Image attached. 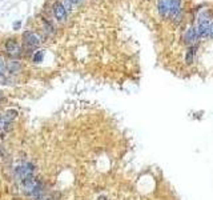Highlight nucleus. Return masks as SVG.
Segmentation results:
<instances>
[{
	"instance_id": "nucleus-1",
	"label": "nucleus",
	"mask_w": 213,
	"mask_h": 200,
	"mask_svg": "<svg viewBox=\"0 0 213 200\" xmlns=\"http://www.w3.org/2000/svg\"><path fill=\"white\" fill-rule=\"evenodd\" d=\"M212 26H213L212 20L208 16H205V15H201L199 19V27H197L200 38H208V36H210Z\"/></svg>"
},
{
	"instance_id": "nucleus-2",
	"label": "nucleus",
	"mask_w": 213,
	"mask_h": 200,
	"mask_svg": "<svg viewBox=\"0 0 213 200\" xmlns=\"http://www.w3.org/2000/svg\"><path fill=\"white\" fill-rule=\"evenodd\" d=\"M33 171H35L33 164H31V163H26V164L17 165L16 169H15V175H16L17 179L23 181V180L27 179L28 176H33Z\"/></svg>"
},
{
	"instance_id": "nucleus-3",
	"label": "nucleus",
	"mask_w": 213,
	"mask_h": 200,
	"mask_svg": "<svg viewBox=\"0 0 213 200\" xmlns=\"http://www.w3.org/2000/svg\"><path fill=\"white\" fill-rule=\"evenodd\" d=\"M6 51H7V53H8L9 56L16 58V56H19L21 53V46L17 43L16 40L9 39V40L6 43Z\"/></svg>"
},
{
	"instance_id": "nucleus-4",
	"label": "nucleus",
	"mask_w": 213,
	"mask_h": 200,
	"mask_svg": "<svg viewBox=\"0 0 213 200\" xmlns=\"http://www.w3.org/2000/svg\"><path fill=\"white\" fill-rule=\"evenodd\" d=\"M199 38H200L199 31H197V28H195V27H190L189 29H187V32H185V35H184L185 43H187L189 47H195V44L197 43Z\"/></svg>"
},
{
	"instance_id": "nucleus-5",
	"label": "nucleus",
	"mask_w": 213,
	"mask_h": 200,
	"mask_svg": "<svg viewBox=\"0 0 213 200\" xmlns=\"http://www.w3.org/2000/svg\"><path fill=\"white\" fill-rule=\"evenodd\" d=\"M21 184H23L24 192H26V194H28V195H32V194H33V191L36 189V187H38L39 181L35 179L33 176H28L27 179H24L23 181H21Z\"/></svg>"
},
{
	"instance_id": "nucleus-6",
	"label": "nucleus",
	"mask_w": 213,
	"mask_h": 200,
	"mask_svg": "<svg viewBox=\"0 0 213 200\" xmlns=\"http://www.w3.org/2000/svg\"><path fill=\"white\" fill-rule=\"evenodd\" d=\"M23 38H24V40H26V43L28 44L29 48H36V47L40 44V38H39L35 32H31V31L24 32Z\"/></svg>"
},
{
	"instance_id": "nucleus-7",
	"label": "nucleus",
	"mask_w": 213,
	"mask_h": 200,
	"mask_svg": "<svg viewBox=\"0 0 213 200\" xmlns=\"http://www.w3.org/2000/svg\"><path fill=\"white\" fill-rule=\"evenodd\" d=\"M181 14V0H169V16L179 20Z\"/></svg>"
},
{
	"instance_id": "nucleus-8",
	"label": "nucleus",
	"mask_w": 213,
	"mask_h": 200,
	"mask_svg": "<svg viewBox=\"0 0 213 200\" xmlns=\"http://www.w3.org/2000/svg\"><path fill=\"white\" fill-rule=\"evenodd\" d=\"M53 14H55V18L59 21H64L67 19V8L60 1L55 3V6H53Z\"/></svg>"
},
{
	"instance_id": "nucleus-9",
	"label": "nucleus",
	"mask_w": 213,
	"mask_h": 200,
	"mask_svg": "<svg viewBox=\"0 0 213 200\" xmlns=\"http://www.w3.org/2000/svg\"><path fill=\"white\" fill-rule=\"evenodd\" d=\"M157 11L160 14V16H163V18L169 16V0H158Z\"/></svg>"
},
{
	"instance_id": "nucleus-10",
	"label": "nucleus",
	"mask_w": 213,
	"mask_h": 200,
	"mask_svg": "<svg viewBox=\"0 0 213 200\" xmlns=\"http://www.w3.org/2000/svg\"><path fill=\"white\" fill-rule=\"evenodd\" d=\"M195 55H196V47H189L187 53H185V63L188 65H190L195 61Z\"/></svg>"
},
{
	"instance_id": "nucleus-11",
	"label": "nucleus",
	"mask_w": 213,
	"mask_h": 200,
	"mask_svg": "<svg viewBox=\"0 0 213 200\" xmlns=\"http://www.w3.org/2000/svg\"><path fill=\"white\" fill-rule=\"evenodd\" d=\"M17 116V112L15 110H8L6 112V115H4V125H9L11 124V122L15 119Z\"/></svg>"
},
{
	"instance_id": "nucleus-12",
	"label": "nucleus",
	"mask_w": 213,
	"mask_h": 200,
	"mask_svg": "<svg viewBox=\"0 0 213 200\" xmlns=\"http://www.w3.org/2000/svg\"><path fill=\"white\" fill-rule=\"evenodd\" d=\"M44 59V51H38V52L33 55V61L35 63H41Z\"/></svg>"
},
{
	"instance_id": "nucleus-13",
	"label": "nucleus",
	"mask_w": 213,
	"mask_h": 200,
	"mask_svg": "<svg viewBox=\"0 0 213 200\" xmlns=\"http://www.w3.org/2000/svg\"><path fill=\"white\" fill-rule=\"evenodd\" d=\"M19 68H20V65H19L16 61H11V63L8 64L9 72H16V71H19Z\"/></svg>"
},
{
	"instance_id": "nucleus-14",
	"label": "nucleus",
	"mask_w": 213,
	"mask_h": 200,
	"mask_svg": "<svg viewBox=\"0 0 213 200\" xmlns=\"http://www.w3.org/2000/svg\"><path fill=\"white\" fill-rule=\"evenodd\" d=\"M4 72H6V64H4L3 59L0 58V75H3Z\"/></svg>"
},
{
	"instance_id": "nucleus-15",
	"label": "nucleus",
	"mask_w": 213,
	"mask_h": 200,
	"mask_svg": "<svg viewBox=\"0 0 213 200\" xmlns=\"http://www.w3.org/2000/svg\"><path fill=\"white\" fill-rule=\"evenodd\" d=\"M69 1H71V4H79V3H81V1H83V0H69Z\"/></svg>"
},
{
	"instance_id": "nucleus-16",
	"label": "nucleus",
	"mask_w": 213,
	"mask_h": 200,
	"mask_svg": "<svg viewBox=\"0 0 213 200\" xmlns=\"http://www.w3.org/2000/svg\"><path fill=\"white\" fill-rule=\"evenodd\" d=\"M20 26H21V21H16L13 27H15V29H17V28H19V27H20Z\"/></svg>"
},
{
	"instance_id": "nucleus-17",
	"label": "nucleus",
	"mask_w": 213,
	"mask_h": 200,
	"mask_svg": "<svg viewBox=\"0 0 213 200\" xmlns=\"http://www.w3.org/2000/svg\"><path fill=\"white\" fill-rule=\"evenodd\" d=\"M45 200H51V199H45Z\"/></svg>"
},
{
	"instance_id": "nucleus-18",
	"label": "nucleus",
	"mask_w": 213,
	"mask_h": 200,
	"mask_svg": "<svg viewBox=\"0 0 213 200\" xmlns=\"http://www.w3.org/2000/svg\"><path fill=\"white\" fill-rule=\"evenodd\" d=\"M0 98H1V93H0Z\"/></svg>"
}]
</instances>
